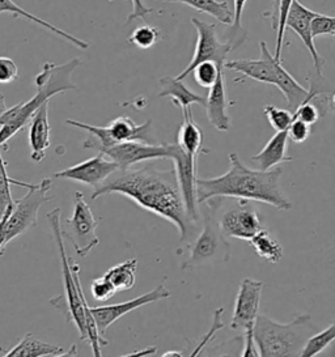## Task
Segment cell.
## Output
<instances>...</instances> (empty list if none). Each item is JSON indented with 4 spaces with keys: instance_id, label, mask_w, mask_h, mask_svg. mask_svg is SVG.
<instances>
[{
    "instance_id": "cell-1",
    "label": "cell",
    "mask_w": 335,
    "mask_h": 357,
    "mask_svg": "<svg viewBox=\"0 0 335 357\" xmlns=\"http://www.w3.org/2000/svg\"><path fill=\"white\" fill-rule=\"evenodd\" d=\"M106 194H121L139 207L172 222L179 231L181 242L188 241L195 234L197 222L188 215L174 168L163 172L152 167L118 170L94 189L92 199Z\"/></svg>"
},
{
    "instance_id": "cell-2",
    "label": "cell",
    "mask_w": 335,
    "mask_h": 357,
    "mask_svg": "<svg viewBox=\"0 0 335 357\" xmlns=\"http://www.w3.org/2000/svg\"><path fill=\"white\" fill-rule=\"evenodd\" d=\"M230 169L214 178L197 181L198 203L214 198L254 200L270 204L279 211H290L292 202L284 194L281 185L282 169H251L242 164L237 153H230Z\"/></svg>"
},
{
    "instance_id": "cell-3",
    "label": "cell",
    "mask_w": 335,
    "mask_h": 357,
    "mask_svg": "<svg viewBox=\"0 0 335 357\" xmlns=\"http://www.w3.org/2000/svg\"><path fill=\"white\" fill-rule=\"evenodd\" d=\"M80 64L79 58L64 64H43L41 73L36 76L37 93L29 101L7 109L0 116V148L7 147V142L20 132L36 112L54 96L77 89L73 82V74Z\"/></svg>"
},
{
    "instance_id": "cell-4",
    "label": "cell",
    "mask_w": 335,
    "mask_h": 357,
    "mask_svg": "<svg viewBox=\"0 0 335 357\" xmlns=\"http://www.w3.org/2000/svg\"><path fill=\"white\" fill-rule=\"evenodd\" d=\"M318 330L309 314H299L288 324H279L260 314L254 324V339L263 357H297Z\"/></svg>"
},
{
    "instance_id": "cell-5",
    "label": "cell",
    "mask_w": 335,
    "mask_h": 357,
    "mask_svg": "<svg viewBox=\"0 0 335 357\" xmlns=\"http://www.w3.org/2000/svg\"><path fill=\"white\" fill-rule=\"evenodd\" d=\"M62 210L55 208L46 215L52 227V236L59 252L62 263L63 285H64V297H66V314L67 321L73 322L80 333V340H87V328H85V313H84V292L80 283V267L75 263L73 258L67 257L64 248V237L61 222Z\"/></svg>"
},
{
    "instance_id": "cell-6",
    "label": "cell",
    "mask_w": 335,
    "mask_h": 357,
    "mask_svg": "<svg viewBox=\"0 0 335 357\" xmlns=\"http://www.w3.org/2000/svg\"><path fill=\"white\" fill-rule=\"evenodd\" d=\"M223 198H214L202 203L203 211V229L190 248L188 261L181 266L182 270L197 268L211 263L227 262L230 257V243L220 228L218 208Z\"/></svg>"
},
{
    "instance_id": "cell-7",
    "label": "cell",
    "mask_w": 335,
    "mask_h": 357,
    "mask_svg": "<svg viewBox=\"0 0 335 357\" xmlns=\"http://www.w3.org/2000/svg\"><path fill=\"white\" fill-rule=\"evenodd\" d=\"M52 186V178H43L40 183L31 185L27 195H24L21 199L15 200L13 208L6 222L7 245L37 225L40 208L45 203L52 199V197L47 195Z\"/></svg>"
},
{
    "instance_id": "cell-8",
    "label": "cell",
    "mask_w": 335,
    "mask_h": 357,
    "mask_svg": "<svg viewBox=\"0 0 335 357\" xmlns=\"http://www.w3.org/2000/svg\"><path fill=\"white\" fill-rule=\"evenodd\" d=\"M100 221L94 219L89 204L85 202L83 192H75L73 213L62 225L63 237L70 240L79 257H87L98 246L100 238L96 233Z\"/></svg>"
},
{
    "instance_id": "cell-9",
    "label": "cell",
    "mask_w": 335,
    "mask_h": 357,
    "mask_svg": "<svg viewBox=\"0 0 335 357\" xmlns=\"http://www.w3.org/2000/svg\"><path fill=\"white\" fill-rule=\"evenodd\" d=\"M191 24L197 29L198 40L195 45V52L193 55L191 62L188 63V67L176 76L179 80L186 79L188 75L193 73V70L203 62H215V63L223 66L227 62L228 54L234 49L232 43H221L216 33V25L215 24H209V22H202L199 19L193 17Z\"/></svg>"
},
{
    "instance_id": "cell-10",
    "label": "cell",
    "mask_w": 335,
    "mask_h": 357,
    "mask_svg": "<svg viewBox=\"0 0 335 357\" xmlns=\"http://www.w3.org/2000/svg\"><path fill=\"white\" fill-rule=\"evenodd\" d=\"M169 160H172L174 164L179 189L184 197L188 215L191 220L198 222V158H193L186 152H184L177 143H169Z\"/></svg>"
},
{
    "instance_id": "cell-11",
    "label": "cell",
    "mask_w": 335,
    "mask_h": 357,
    "mask_svg": "<svg viewBox=\"0 0 335 357\" xmlns=\"http://www.w3.org/2000/svg\"><path fill=\"white\" fill-rule=\"evenodd\" d=\"M115 142H142L154 144L155 137L152 135V121H147L143 125H136L128 116H118L107 126L101 127L97 137L91 143V148L98 152Z\"/></svg>"
},
{
    "instance_id": "cell-12",
    "label": "cell",
    "mask_w": 335,
    "mask_h": 357,
    "mask_svg": "<svg viewBox=\"0 0 335 357\" xmlns=\"http://www.w3.org/2000/svg\"><path fill=\"white\" fill-rule=\"evenodd\" d=\"M105 156L118 164L119 170H125L137 162L148 160L169 158V143L149 144L142 142H115L100 151Z\"/></svg>"
},
{
    "instance_id": "cell-13",
    "label": "cell",
    "mask_w": 335,
    "mask_h": 357,
    "mask_svg": "<svg viewBox=\"0 0 335 357\" xmlns=\"http://www.w3.org/2000/svg\"><path fill=\"white\" fill-rule=\"evenodd\" d=\"M265 284L261 280L245 278L240 284L239 294L234 301L233 315L230 319V328L237 331H246L253 328L257 317L260 315L262 289Z\"/></svg>"
},
{
    "instance_id": "cell-14",
    "label": "cell",
    "mask_w": 335,
    "mask_h": 357,
    "mask_svg": "<svg viewBox=\"0 0 335 357\" xmlns=\"http://www.w3.org/2000/svg\"><path fill=\"white\" fill-rule=\"evenodd\" d=\"M170 296L172 294L165 287V284L161 283L158 284L156 288L152 289L151 292H147V294L135 297L133 300H128L122 304L96 306V307H91V310H92V314L96 319L100 334L105 335L106 330L114 322H117L119 318H122L124 315L128 314L144 305L154 304L157 301L169 298Z\"/></svg>"
},
{
    "instance_id": "cell-15",
    "label": "cell",
    "mask_w": 335,
    "mask_h": 357,
    "mask_svg": "<svg viewBox=\"0 0 335 357\" xmlns=\"http://www.w3.org/2000/svg\"><path fill=\"white\" fill-rule=\"evenodd\" d=\"M220 228L227 238L249 241L263 229L261 218L248 200H239V206L227 211L219 220Z\"/></svg>"
},
{
    "instance_id": "cell-16",
    "label": "cell",
    "mask_w": 335,
    "mask_h": 357,
    "mask_svg": "<svg viewBox=\"0 0 335 357\" xmlns=\"http://www.w3.org/2000/svg\"><path fill=\"white\" fill-rule=\"evenodd\" d=\"M119 170L118 164L110 158H105L104 153L98 152L94 158H88L70 168L63 169L54 174L55 178L70 179L97 189L107 178Z\"/></svg>"
},
{
    "instance_id": "cell-17",
    "label": "cell",
    "mask_w": 335,
    "mask_h": 357,
    "mask_svg": "<svg viewBox=\"0 0 335 357\" xmlns=\"http://www.w3.org/2000/svg\"><path fill=\"white\" fill-rule=\"evenodd\" d=\"M261 49V58L260 59H236L228 61L224 64V68L236 71L242 75L241 79H236V83L244 82L245 79H253L263 84L275 85V68L276 63L282 62L278 61L274 54L270 53L269 47L265 41L260 43Z\"/></svg>"
},
{
    "instance_id": "cell-18",
    "label": "cell",
    "mask_w": 335,
    "mask_h": 357,
    "mask_svg": "<svg viewBox=\"0 0 335 357\" xmlns=\"http://www.w3.org/2000/svg\"><path fill=\"white\" fill-rule=\"evenodd\" d=\"M317 15H318V12L311 11L309 8L304 7L299 0H293L291 10H290L288 16H287L285 26L300 37V40L303 41L305 47L312 55L315 75L322 77L325 61L324 58L318 54L317 49H315L314 37L312 34V20Z\"/></svg>"
},
{
    "instance_id": "cell-19",
    "label": "cell",
    "mask_w": 335,
    "mask_h": 357,
    "mask_svg": "<svg viewBox=\"0 0 335 357\" xmlns=\"http://www.w3.org/2000/svg\"><path fill=\"white\" fill-rule=\"evenodd\" d=\"M234 102L230 101L227 93V85L224 73L221 71L216 83L209 88V95L206 97V113L209 122L218 131L225 132L232 126L230 107Z\"/></svg>"
},
{
    "instance_id": "cell-20",
    "label": "cell",
    "mask_w": 335,
    "mask_h": 357,
    "mask_svg": "<svg viewBox=\"0 0 335 357\" xmlns=\"http://www.w3.org/2000/svg\"><path fill=\"white\" fill-rule=\"evenodd\" d=\"M49 102L43 105L31 116L29 125V146L31 161L41 162L46 158V151L50 147V123H49Z\"/></svg>"
},
{
    "instance_id": "cell-21",
    "label": "cell",
    "mask_w": 335,
    "mask_h": 357,
    "mask_svg": "<svg viewBox=\"0 0 335 357\" xmlns=\"http://www.w3.org/2000/svg\"><path fill=\"white\" fill-rule=\"evenodd\" d=\"M77 349L73 344L70 349L50 343H45L36 339L31 334H25L20 342L4 354V356L43 357V356H76Z\"/></svg>"
},
{
    "instance_id": "cell-22",
    "label": "cell",
    "mask_w": 335,
    "mask_h": 357,
    "mask_svg": "<svg viewBox=\"0 0 335 357\" xmlns=\"http://www.w3.org/2000/svg\"><path fill=\"white\" fill-rule=\"evenodd\" d=\"M161 91L158 92V97H169L173 102V105L181 109L182 114L191 112V105H206V98L203 96L198 95L188 89L184 83V80H179L177 77L164 76L160 79Z\"/></svg>"
},
{
    "instance_id": "cell-23",
    "label": "cell",
    "mask_w": 335,
    "mask_h": 357,
    "mask_svg": "<svg viewBox=\"0 0 335 357\" xmlns=\"http://www.w3.org/2000/svg\"><path fill=\"white\" fill-rule=\"evenodd\" d=\"M288 131H276V134L262 148L261 152L251 158L261 170H270L283 162H291L293 158L287 153Z\"/></svg>"
},
{
    "instance_id": "cell-24",
    "label": "cell",
    "mask_w": 335,
    "mask_h": 357,
    "mask_svg": "<svg viewBox=\"0 0 335 357\" xmlns=\"http://www.w3.org/2000/svg\"><path fill=\"white\" fill-rule=\"evenodd\" d=\"M184 122L179 126L177 134V144L179 148L193 158H199L202 153H209L204 149V134L198 123L193 118V112L182 114Z\"/></svg>"
},
{
    "instance_id": "cell-25",
    "label": "cell",
    "mask_w": 335,
    "mask_h": 357,
    "mask_svg": "<svg viewBox=\"0 0 335 357\" xmlns=\"http://www.w3.org/2000/svg\"><path fill=\"white\" fill-rule=\"evenodd\" d=\"M4 12H6V13H10V15H12L13 17H16V19L22 17V19H27V20H29V22H34V24L40 25L42 28L47 29L49 32L59 36L64 41L71 43V45L79 47V49H82V50L89 49V43H85V41L77 38V37H75V36L70 34V33L64 32L61 28H57L55 25H52L50 22L42 20L40 17L34 16L33 13H29V12L22 10L21 7H19L16 3H13L12 0H0V15L4 13Z\"/></svg>"
},
{
    "instance_id": "cell-26",
    "label": "cell",
    "mask_w": 335,
    "mask_h": 357,
    "mask_svg": "<svg viewBox=\"0 0 335 357\" xmlns=\"http://www.w3.org/2000/svg\"><path fill=\"white\" fill-rule=\"evenodd\" d=\"M248 242L255 254L266 262L278 263L282 261L284 255L282 245L267 229L263 228Z\"/></svg>"
},
{
    "instance_id": "cell-27",
    "label": "cell",
    "mask_w": 335,
    "mask_h": 357,
    "mask_svg": "<svg viewBox=\"0 0 335 357\" xmlns=\"http://www.w3.org/2000/svg\"><path fill=\"white\" fill-rule=\"evenodd\" d=\"M164 1H179L197 11L207 13L225 25L233 24V12L230 11V4L227 1H218V0H164Z\"/></svg>"
},
{
    "instance_id": "cell-28",
    "label": "cell",
    "mask_w": 335,
    "mask_h": 357,
    "mask_svg": "<svg viewBox=\"0 0 335 357\" xmlns=\"http://www.w3.org/2000/svg\"><path fill=\"white\" fill-rule=\"evenodd\" d=\"M136 268H137V259H127L125 262L113 266L106 271V276L110 282L114 284L117 291H128L134 288L136 282Z\"/></svg>"
},
{
    "instance_id": "cell-29",
    "label": "cell",
    "mask_w": 335,
    "mask_h": 357,
    "mask_svg": "<svg viewBox=\"0 0 335 357\" xmlns=\"http://www.w3.org/2000/svg\"><path fill=\"white\" fill-rule=\"evenodd\" d=\"M293 0H276L275 10L272 15V29L276 32V46L274 56L278 61H282L283 40H284V32H285V22L288 12L291 10Z\"/></svg>"
},
{
    "instance_id": "cell-30",
    "label": "cell",
    "mask_w": 335,
    "mask_h": 357,
    "mask_svg": "<svg viewBox=\"0 0 335 357\" xmlns=\"http://www.w3.org/2000/svg\"><path fill=\"white\" fill-rule=\"evenodd\" d=\"M10 185H19L24 188H29L31 183H25L17 179H12L7 172V162L4 161L1 151H0V219L4 216V213L13 206L15 199L12 198Z\"/></svg>"
},
{
    "instance_id": "cell-31",
    "label": "cell",
    "mask_w": 335,
    "mask_h": 357,
    "mask_svg": "<svg viewBox=\"0 0 335 357\" xmlns=\"http://www.w3.org/2000/svg\"><path fill=\"white\" fill-rule=\"evenodd\" d=\"M335 342V319L322 331L314 334L305 346L302 356L312 357L322 354L327 347Z\"/></svg>"
},
{
    "instance_id": "cell-32",
    "label": "cell",
    "mask_w": 335,
    "mask_h": 357,
    "mask_svg": "<svg viewBox=\"0 0 335 357\" xmlns=\"http://www.w3.org/2000/svg\"><path fill=\"white\" fill-rule=\"evenodd\" d=\"M224 70L223 66H219L215 62H203L199 63L191 74L194 75V80L195 83L202 86V88H207L209 89L212 85L216 83L220 73Z\"/></svg>"
},
{
    "instance_id": "cell-33",
    "label": "cell",
    "mask_w": 335,
    "mask_h": 357,
    "mask_svg": "<svg viewBox=\"0 0 335 357\" xmlns=\"http://www.w3.org/2000/svg\"><path fill=\"white\" fill-rule=\"evenodd\" d=\"M161 38V32L156 26L151 25H142L137 26L131 36L128 37V43L134 45L139 49H149L156 45Z\"/></svg>"
},
{
    "instance_id": "cell-34",
    "label": "cell",
    "mask_w": 335,
    "mask_h": 357,
    "mask_svg": "<svg viewBox=\"0 0 335 357\" xmlns=\"http://www.w3.org/2000/svg\"><path fill=\"white\" fill-rule=\"evenodd\" d=\"M263 113L267 116L270 125L275 131H283L291 126L293 122V113L285 109H279L276 106L266 105L263 107Z\"/></svg>"
},
{
    "instance_id": "cell-35",
    "label": "cell",
    "mask_w": 335,
    "mask_h": 357,
    "mask_svg": "<svg viewBox=\"0 0 335 357\" xmlns=\"http://www.w3.org/2000/svg\"><path fill=\"white\" fill-rule=\"evenodd\" d=\"M117 292L118 291H117L114 284L110 282V279L106 275L94 279L91 284V294L94 296V300L100 301V303L109 301L112 297H114Z\"/></svg>"
},
{
    "instance_id": "cell-36",
    "label": "cell",
    "mask_w": 335,
    "mask_h": 357,
    "mask_svg": "<svg viewBox=\"0 0 335 357\" xmlns=\"http://www.w3.org/2000/svg\"><path fill=\"white\" fill-rule=\"evenodd\" d=\"M312 34L314 38L325 34H335V16L318 13L312 20Z\"/></svg>"
},
{
    "instance_id": "cell-37",
    "label": "cell",
    "mask_w": 335,
    "mask_h": 357,
    "mask_svg": "<svg viewBox=\"0 0 335 357\" xmlns=\"http://www.w3.org/2000/svg\"><path fill=\"white\" fill-rule=\"evenodd\" d=\"M288 131V139L292 140L296 144H302L304 142L308 140V137H311V125L305 123L302 119L293 118V122L291 126L287 128Z\"/></svg>"
},
{
    "instance_id": "cell-38",
    "label": "cell",
    "mask_w": 335,
    "mask_h": 357,
    "mask_svg": "<svg viewBox=\"0 0 335 357\" xmlns=\"http://www.w3.org/2000/svg\"><path fill=\"white\" fill-rule=\"evenodd\" d=\"M19 77V68L8 56H0V84H10Z\"/></svg>"
},
{
    "instance_id": "cell-39",
    "label": "cell",
    "mask_w": 335,
    "mask_h": 357,
    "mask_svg": "<svg viewBox=\"0 0 335 357\" xmlns=\"http://www.w3.org/2000/svg\"><path fill=\"white\" fill-rule=\"evenodd\" d=\"M223 312H224V309H223V307H220V309H218V310L215 312V318H214V326H212V328L209 330V334L203 337V340L199 343L198 347L191 352V356L198 355L199 352L202 351V348L206 346V344H207V342L211 340V339L214 337V335L216 334V331L224 327L223 322H221V315H223Z\"/></svg>"
},
{
    "instance_id": "cell-40",
    "label": "cell",
    "mask_w": 335,
    "mask_h": 357,
    "mask_svg": "<svg viewBox=\"0 0 335 357\" xmlns=\"http://www.w3.org/2000/svg\"><path fill=\"white\" fill-rule=\"evenodd\" d=\"M245 333V339H244V349L241 352L242 356H261L258 347L255 344L254 339V327L248 328Z\"/></svg>"
},
{
    "instance_id": "cell-41",
    "label": "cell",
    "mask_w": 335,
    "mask_h": 357,
    "mask_svg": "<svg viewBox=\"0 0 335 357\" xmlns=\"http://www.w3.org/2000/svg\"><path fill=\"white\" fill-rule=\"evenodd\" d=\"M248 0H233V24H232V31L234 37L239 36L237 33L242 29V12L246 6Z\"/></svg>"
},
{
    "instance_id": "cell-42",
    "label": "cell",
    "mask_w": 335,
    "mask_h": 357,
    "mask_svg": "<svg viewBox=\"0 0 335 357\" xmlns=\"http://www.w3.org/2000/svg\"><path fill=\"white\" fill-rule=\"evenodd\" d=\"M133 3V12L128 15L127 22H133L135 19H144L148 13L154 11L152 8H148L142 0H131Z\"/></svg>"
},
{
    "instance_id": "cell-43",
    "label": "cell",
    "mask_w": 335,
    "mask_h": 357,
    "mask_svg": "<svg viewBox=\"0 0 335 357\" xmlns=\"http://www.w3.org/2000/svg\"><path fill=\"white\" fill-rule=\"evenodd\" d=\"M12 208H13V206H10L7 212L4 213V216L0 219V254H3V250L7 246V242H6V222H7V219L10 216Z\"/></svg>"
},
{
    "instance_id": "cell-44",
    "label": "cell",
    "mask_w": 335,
    "mask_h": 357,
    "mask_svg": "<svg viewBox=\"0 0 335 357\" xmlns=\"http://www.w3.org/2000/svg\"><path fill=\"white\" fill-rule=\"evenodd\" d=\"M7 110V105H6V98H4V95H1L0 93V116L4 114V112Z\"/></svg>"
},
{
    "instance_id": "cell-45",
    "label": "cell",
    "mask_w": 335,
    "mask_h": 357,
    "mask_svg": "<svg viewBox=\"0 0 335 357\" xmlns=\"http://www.w3.org/2000/svg\"><path fill=\"white\" fill-rule=\"evenodd\" d=\"M163 356H182V354L177 351H169V352H165Z\"/></svg>"
},
{
    "instance_id": "cell-46",
    "label": "cell",
    "mask_w": 335,
    "mask_h": 357,
    "mask_svg": "<svg viewBox=\"0 0 335 357\" xmlns=\"http://www.w3.org/2000/svg\"><path fill=\"white\" fill-rule=\"evenodd\" d=\"M329 106H330V110L335 112V93L330 97V101H329Z\"/></svg>"
},
{
    "instance_id": "cell-47",
    "label": "cell",
    "mask_w": 335,
    "mask_h": 357,
    "mask_svg": "<svg viewBox=\"0 0 335 357\" xmlns=\"http://www.w3.org/2000/svg\"><path fill=\"white\" fill-rule=\"evenodd\" d=\"M330 263L333 264V267L335 268V249L334 252H333V255H332V259H330Z\"/></svg>"
},
{
    "instance_id": "cell-48",
    "label": "cell",
    "mask_w": 335,
    "mask_h": 357,
    "mask_svg": "<svg viewBox=\"0 0 335 357\" xmlns=\"http://www.w3.org/2000/svg\"><path fill=\"white\" fill-rule=\"evenodd\" d=\"M334 38H335V34H334Z\"/></svg>"
}]
</instances>
